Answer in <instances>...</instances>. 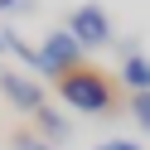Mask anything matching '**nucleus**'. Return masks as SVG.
Masks as SVG:
<instances>
[{"instance_id":"obj_1","label":"nucleus","mask_w":150,"mask_h":150,"mask_svg":"<svg viewBox=\"0 0 150 150\" xmlns=\"http://www.w3.org/2000/svg\"><path fill=\"white\" fill-rule=\"evenodd\" d=\"M58 97L68 102L73 111L102 116V111H111V107H116V82H111L102 68L82 63V68H73V73H63V78H58Z\"/></svg>"},{"instance_id":"obj_2","label":"nucleus","mask_w":150,"mask_h":150,"mask_svg":"<svg viewBox=\"0 0 150 150\" xmlns=\"http://www.w3.org/2000/svg\"><path fill=\"white\" fill-rule=\"evenodd\" d=\"M39 58H44V78H53V82H58L63 73L82 68V44L73 39L68 29H53V34H44V44H39Z\"/></svg>"},{"instance_id":"obj_3","label":"nucleus","mask_w":150,"mask_h":150,"mask_svg":"<svg viewBox=\"0 0 150 150\" xmlns=\"http://www.w3.org/2000/svg\"><path fill=\"white\" fill-rule=\"evenodd\" d=\"M68 34L82 44V53L102 49V44H111V20L102 5H78V10L68 15Z\"/></svg>"},{"instance_id":"obj_4","label":"nucleus","mask_w":150,"mask_h":150,"mask_svg":"<svg viewBox=\"0 0 150 150\" xmlns=\"http://www.w3.org/2000/svg\"><path fill=\"white\" fill-rule=\"evenodd\" d=\"M0 97L15 111H29V116L39 107H49V92L39 87V78H24V73H10V68H0Z\"/></svg>"},{"instance_id":"obj_5","label":"nucleus","mask_w":150,"mask_h":150,"mask_svg":"<svg viewBox=\"0 0 150 150\" xmlns=\"http://www.w3.org/2000/svg\"><path fill=\"white\" fill-rule=\"evenodd\" d=\"M121 53H126V58H121V82H126L131 92H150V58H145L131 39L121 44Z\"/></svg>"},{"instance_id":"obj_6","label":"nucleus","mask_w":150,"mask_h":150,"mask_svg":"<svg viewBox=\"0 0 150 150\" xmlns=\"http://www.w3.org/2000/svg\"><path fill=\"white\" fill-rule=\"evenodd\" d=\"M34 121H39V136L49 140V145H63V140L73 136L68 116H63V111H53V107H39V111H34Z\"/></svg>"},{"instance_id":"obj_7","label":"nucleus","mask_w":150,"mask_h":150,"mask_svg":"<svg viewBox=\"0 0 150 150\" xmlns=\"http://www.w3.org/2000/svg\"><path fill=\"white\" fill-rule=\"evenodd\" d=\"M131 121L140 131H150V92H131Z\"/></svg>"},{"instance_id":"obj_8","label":"nucleus","mask_w":150,"mask_h":150,"mask_svg":"<svg viewBox=\"0 0 150 150\" xmlns=\"http://www.w3.org/2000/svg\"><path fill=\"white\" fill-rule=\"evenodd\" d=\"M10 150H53V145L39 136V131H15V136H10Z\"/></svg>"},{"instance_id":"obj_9","label":"nucleus","mask_w":150,"mask_h":150,"mask_svg":"<svg viewBox=\"0 0 150 150\" xmlns=\"http://www.w3.org/2000/svg\"><path fill=\"white\" fill-rule=\"evenodd\" d=\"M39 10V0H0V15H29Z\"/></svg>"},{"instance_id":"obj_10","label":"nucleus","mask_w":150,"mask_h":150,"mask_svg":"<svg viewBox=\"0 0 150 150\" xmlns=\"http://www.w3.org/2000/svg\"><path fill=\"white\" fill-rule=\"evenodd\" d=\"M92 150H145V145H136V140H102V145H92Z\"/></svg>"},{"instance_id":"obj_11","label":"nucleus","mask_w":150,"mask_h":150,"mask_svg":"<svg viewBox=\"0 0 150 150\" xmlns=\"http://www.w3.org/2000/svg\"><path fill=\"white\" fill-rule=\"evenodd\" d=\"M0 53H5V29H0Z\"/></svg>"}]
</instances>
